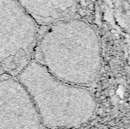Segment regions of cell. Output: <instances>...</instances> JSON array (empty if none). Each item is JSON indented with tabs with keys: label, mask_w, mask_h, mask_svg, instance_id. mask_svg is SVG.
Instances as JSON below:
<instances>
[{
	"label": "cell",
	"mask_w": 130,
	"mask_h": 129,
	"mask_svg": "<svg viewBox=\"0 0 130 129\" xmlns=\"http://www.w3.org/2000/svg\"><path fill=\"white\" fill-rule=\"evenodd\" d=\"M32 59L62 81L87 85L98 78L101 70L100 38L84 20L57 21L40 28Z\"/></svg>",
	"instance_id": "obj_1"
},
{
	"label": "cell",
	"mask_w": 130,
	"mask_h": 129,
	"mask_svg": "<svg viewBox=\"0 0 130 129\" xmlns=\"http://www.w3.org/2000/svg\"><path fill=\"white\" fill-rule=\"evenodd\" d=\"M40 26L16 0H0V65L17 76L33 59Z\"/></svg>",
	"instance_id": "obj_2"
},
{
	"label": "cell",
	"mask_w": 130,
	"mask_h": 129,
	"mask_svg": "<svg viewBox=\"0 0 130 129\" xmlns=\"http://www.w3.org/2000/svg\"><path fill=\"white\" fill-rule=\"evenodd\" d=\"M41 27L74 17L77 0H16Z\"/></svg>",
	"instance_id": "obj_3"
},
{
	"label": "cell",
	"mask_w": 130,
	"mask_h": 129,
	"mask_svg": "<svg viewBox=\"0 0 130 129\" xmlns=\"http://www.w3.org/2000/svg\"><path fill=\"white\" fill-rule=\"evenodd\" d=\"M2 71V68H1V65H0V73H1Z\"/></svg>",
	"instance_id": "obj_4"
}]
</instances>
